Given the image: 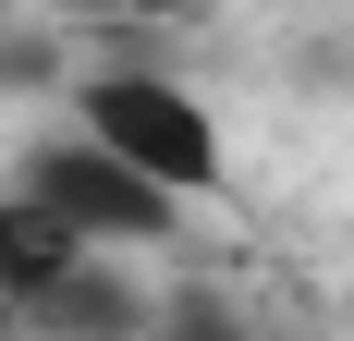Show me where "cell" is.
Returning a JSON list of instances; mask_svg holds the SVG:
<instances>
[{"label":"cell","mask_w":354,"mask_h":341,"mask_svg":"<svg viewBox=\"0 0 354 341\" xmlns=\"http://www.w3.org/2000/svg\"><path fill=\"white\" fill-rule=\"evenodd\" d=\"M86 269H98V256H86L37 195H0V317H37L62 280H86Z\"/></svg>","instance_id":"obj_3"},{"label":"cell","mask_w":354,"mask_h":341,"mask_svg":"<svg viewBox=\"0 0 354 341\" xmlns=\"http://www.w3.org/2000/svg\"><path fill=\"white\" fill-rule=\"evenodd\" d=\"M147 341H245V329H232V305H159Z\"/></svg>","instance_id":"obj_5"},{"label":"cell","mask_w":354,"mask_h":341,"mask_svg":"<svg viewBox=\"0 0 354 341\" xmlns=\"http://www.w3.org/2000/svg\"><path fill=\"white\" fill-rule=\"evenodd\" d=\"M73 135L110 146L122 170H147L159 195H208L220 183V122H208V98H183L171 73H86L73 86Z\"/></svg>","instance_id":"obj_1"},{"label":"cell","mask_w":354,"mask_h":341,"mask_svg":"<svg viewBox=\"0 0 354 341\" xmlns=\"http://www.w3.org/2000/svg\"><path fill=\"white\" fill-rule=\"evenodd\" d=\"M12 195H37L73 244H86V256H110V244H171V232H183V195H159L147 170H122L110 146H86V135L37 146Z\"/></svg>","instance_id":"obj_2"},{"label":"cell","mask_w":354,"mask_h":341,"mask_svg":"<svg viewBox=\"0 0 354 341\" xmlns=\"http://www.w3.org/2000/svg\"><path fill=\"white\" fill-rule=\"evenodd\" d=\"M147 317H159V305H135L110 269H86V280H62L25 329H37V341H147Z\"/></svg>","instance_id":"obj_4"}]
</instances>
